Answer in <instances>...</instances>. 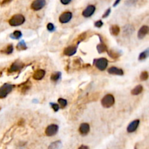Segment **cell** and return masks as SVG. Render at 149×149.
Here are the masks:
<instances>
[{"mask_svg":"<svg viewBox=\"0 0 149 149\" xmlns=\"http://www.w3.org/2000/svg\"><path fill=\"white\" fill-rule=\"evenodd\" d=\"M24 67V63L20 60H16L15 62L12 64L11 67L9 69V72H16V71H21Z\"/></svg>","mask_w":149,"mask_h":149,"instance_id":"obj_9","label":"cell"},{"mask_svg":"<svg viewBox=\"0 0 149 149\" xmlns=\"http://www.w3.org/2000/svg\"><path fill=\"white\" fill-rule=\"evenodd\" d=\"M140 79L141 81H146L148 79V73L147 71H143L140 74Z\"/></svg>","mask_w":149,"mask_h":149,"instance_id":"obj_27","label":"cell"},{"mask_svg":"<svg viewBox=\"0 0 149 149\" xmlns=\"http://www.w3.org/2000/svg\"><path fill=\"white\" fill-rule=\"evenodd\" d=\"M94 65L100 71H104L108 66V60L105 58H101L94 60Z\"/></svg>","mask_w":149,"mask_h":149,"instance_id":"obj_4","label":"cell"},{"mask_svg":"<svg viewBox=\"0 0 149 149\" xmlns=\"http://www.w3.org/2000/svg\"><path fill=\"white\" fill-rule=\"evenodd\" d=\"M98 36H99V38H100V39H101V43L97 45V52H98V53H103L104 52L108 50H107V46L105 45V44H104L103 42L102 37H101L99 34Z\"/></svg>","mask_w":149,"mask_h":149,"instance_id":"obj_16","label":"cell"},{"mask_svg":"<svg viewBox=\"0 0 149 149\" xmlns=\"http://www.w3.org/2000/svg\"><path fill=\"white\" fill-rule=\"evenodd\" d=\"M58 103H59V105H60L62 108H63L67 105V101H66V99L59 98L58 99Z\"/></svg>","mask_w":149,"mask_h":149,"instance_id":"obj_28","label":"cell"},{"mask_svg":"<svg viewBox=\"0 0 149 149\" xmlns=\"http://www.w3.org/2000/svg\"><path fill=\"white\" fill-rule=\"evenodd\" d=\"M77 45H71L66 47L63 50V53L66 56H72L77 52Z\"/></svg>","mask_w":149,"mask_h":149,"instance_id":"obj_10","label":"cell"},{"mask_svg":"<svg viewBox=\"0 0 149 149\" xmlns=\"http://www.w3.org/2000/svg\"><path fill=\"white\" fill-rule=\"evenodd\" d=\"M50 105H51V107L52 108V109L54 110V111L57 112L58 110H59L60 106H59V105H58L57 103H50Z\"/></svg>","mask_w":149,"mask_h":149,"instance_id":"obj_31","label":"cell"},{"mask_svg":"<svg viewBox=\"0 0 149 149\" xmlns=\"http://www.w3.org/2000/svg\"><path fill=\"white\" fill-rule=\"evenodd\" d=\"M86 36H87V33H83V34H82L81 35H79V41H78V43H77V45H78V44H79L81 42L84 41V40L86 39Z\"/></svg>","mask_w":149,"mask_h":149,"instance_id":"obj_29","label":"cell"},{"mask_svg":"<svg viewBox=\"0 0 149 149\" xmlns=\"http://www.w3.org/2000/svg\"><path fill=\"white\" fill-rule=\"evenodd\" d=\"M110 13H111V8H108V9H106V11L105 12V13H104L102 17L103 18H105V17H107L109 15H110Z\"/></svg>","mask_w":149,"mask_h":149,"instance_id":"obj_33","label":"cell"},{"mask_svg":"<svg viewBox=\"0 0 149 149\" xmlns=\"http://www.w3.org/2000/svg\"><path fill=\"white\" fill-rule=\"evenodd\" d=\"M135 31L134 29V27L131 25H127L126 26L124 27V29H123V33L124 35H130L131 34L133 33V32Z\"/></svg>","mask_w":149,"mask_h":149,"instance_id":"obj_18","label":"cell"},{"mask_svg":"<svg viewBox=\"0 0 149 149\" xmlns=\"http://www.w3.org/2000/svg\"><path fill=\"white\" fill-rule=\"evenodd\" d=\"M139 124H140V120L139 119H135V120L132 121L130 124H129L128 127H127V132L129 133H132V132H134L135 131H136L138 126H139Z\"/></svg>","mask_w":149,"mask_h":149,"instance_id":"obj_11","label":"cell"},{"mask_svg":"<svg viewBox=\"0 0 149 149\" xmlns=\"http://www.w3.org/2000/svg\"><path fill=\"white\" fill-rule=\"evenodd\" d=\"M4 53L5 54H7V55H9V54H12L13 52V44H9L7 47H6L5 50H3Z\"/></svg>","mask_w":149,"mask_h":149,"instance_id":"obj_26","label":"cell"},{"mask_svg":"<svg viewBox=\"0 0 149 149\" xmlns=\"http://www.w3.org/2000/svg\"><path fill=\"white\" fill-rule=\"evenodd\" d=\"M22 36V33L20 31H15L13 34L9 35V37L13 39H19Z\"/></svg>","mask_w":149,"mask_h":149,"instance_id":"obj_22","label":"cell"},{"mask_svg":"<svg viewBox=\"0 0 149 149\" xmlns=\"http://www.w3.org/2000/svg\"><path fill=\"white\" fill-rule=\"evenodd\" d=\"M115 103V98L112 95L108 94L104 96L101 100V104L104 108H110Z\"/></svg>","mask_w":149,"mask_h":149,"instance_id":"obj_2","label":"cell"},{"mask_svg":"<svg viewBox=\"0 0 149 149\" xmlns=\"http://www.w3.org/2000/svg\"><path fill=\"white\" fill-rule=\"evenodd\" d=\"M107 52H108V56H110L111 58H113V59H116V58H118L119 56H120V55H119L118 52H115V51L112 50H107Z\"/></svg>","mask_w":149,"mask_h":149,"instance_id":"obj_25","label":"cell"},{"mask_svg":"<svg viewBox=\"0 0 149 149\" xmlns=\"http://www.w3.org/2000/svg\"><path fill=\"white\" fill-rule=\"evenodd\" d=\"M103 23L101 21H97L95 23V26L97 27V28H101L103 26Z\"/></svg>","mask_w":149,"mask_h":149,"instance_id":"obj_32","label":"cell"},{"mask_svg":"<svg viewBox=\"0 0 149 149\" xmlns=\"http://www.w3.org/2000/svg\"><path fill=\"white\" fill-rule=\"evenodd\" d=\"M148 27L147 26H143L140 28L138 34V37L140 39H143L148 33Z\"/></svg>","mask_w":149,"mask_h":149,"instance_id":"obj_15","label":"cell"},{"mask_svg":"<svg viewBox=\"0 0 149 149\" xmlns=\"http://www.w3.org/2000/svg\"><path fill=\"white\" fill-rule=\"evenodd\" d=\"M45 5L46 2L44 0H35L31 5V8L35 11H37L42 9Z\"/></svg>","mask_w":149,"mask_h":149,"instance_id":"obj_6","label":"cell"},{"mask_svg":"<svg viewBox=\"0 0 149 149\" xmlns=\"http://www.w3.org/2000/svg\"><path fill=\"white\" fill-rule=\"evenodd\" d=\"M110 32L113 36H118L120 33V28L117 25L112 26L110 28Z\"/></svg>","mask_w":149,"mask_h":149,"instance_id":"obj_20","label":"cell"},{"mask_svg":"<svg viewBox=\"0 0 149 149\" xmlns=\"http://www.w3.org/2000/svg\"><path fill=\"white\" fill-rule=\"evenodd\" d=\"M135 149H136V148H135Z\"/></svg>","mask_w":149,"mask_h":149,"instance_id":"obj_38","label":"cell"},{"mask_svg":"<svg viewBox=\"0 0 149 149\" xmlns=\"http://www.w3.org/2000/svg\"><path fill=\"white\" fill-rule=\"evenodd\" d=\"M47 30H48L49 32H54V31H55V26H54L53 24L52 23H49L47 24Z\"/></svg>","mask_w":149,"mask_h":149,"instance_id":"obj_30","label":"cell"},{"mask_svg":"<svg viewBox=\"0 0 149 149\" xmlns=\"http://www.w3.org/2000/svg\"><path fill=\"white\" fill-rule=\"evenodd\" d=\"M108 74H112V75H119V76H122L124 74V71H123L122 69L119 68L117 67H114V66H112V67L109 68L108 69Z\"/></svg>","mask_w":149,"mask_h":149,"instance_id":"obj_14","label":"cell"},{"mask_svg":"<svg viewBox=\"0 0 149 149\" xmlns=\"http://www.w3.org/2000/svg\"><path fill=\"white\" fill-rule=\"evenodd\" d=\"M71 0H68H68H66V1H64V0H61V1H60V2H61L62 4H63V5H68L69 3H71Z\"/></svg>","mask_w":149,"mask_h":149,"instance_id":"obj_34","label":"cell"},{"mask_svg":"<svg viewBox=\"0 0 149 149\" xmlns=\"http://www.w3.org/2000/svg\"><path fill=\"white\" fill-rule=\"evenodd\" d=\"M16 49L19 51L26 50L27 49V45L26 44L25 41H24V40H21V42H19L18 44L16 46Z\"/></svg>","mask_w":149,"mask_h":149,"instance_id":"obj_21","label":"cell"},{"mask_svg":"<svg viewBox=\"0 0 149 149\" xmlns=\"http://www.w3.org/2000/svg\"><path fill=\"white\" fill-rule=\"evenodd\" d=\"M25 22V17L21 14H16L9 20V24L12 26H18Z\"/></svg>","mask_w":149,"mask_h":149,"instance_id":"obj_1","label":"cell"},{"mask_svg":"<svg viewBox=\"0 0 149 149\" xmlns=\"http://www.w3.org/2000/svg\"><path fill=\"white\" fill-rule=\"evenodd\" d=\"M148 55H149L148 49H146V50L143 51V52H142L140 54V55H139V60H143L146 59V58L148 57Z\"/></svg>","mask_w":149,"mask_h":149,"instance_id":"obj_24","label":"cell"},{"mask_svg":"<svg viewBox=\"0 0 149 149\" xmlns=\"http://www.w3.org/2000/svg\"><path fill=\"white\" fill-rule=\"evenodd\" d=\"M95 6L93 5H88L86 8L82 12V15L85 17H89L90 16L93 15L94 14L95 11Z\"/></svg>","mask_w":149,"mask_h":149,"instance_id":"obj_8","label":"cell"},{"mask_svg":"<svg viewBox=\"0 0 149 149\" xmlns=\"http://www.w3.org/2000/svg\"><path fill=\"white\" fill-rule=\"evenodd\" d=\"M14 85L10 84H5L0 87V98H5L7 96L9 93H10L13 90Z\"/></svg>","mask_w":149,"mask_h":149,"instance_id":"obj_3","label":"cell"},{"mask_svg":"<svg viewBox=\"0 0 149 149\" xmlns=\"http://www.w3.org/2000/svg\"><path fill=\"white\" fill-rule=\"evenodd\" d=\"M61 78V73L60 72H55L51 76V80L53 82H58Z\"/></svg>","mask_w":149,"mask_h":149,"instance_id":"obj_23","label":"cell"},{"mask_svg":"<svg viewBox=\"0 0 149 149\" xmlns=\"http://www.w3.org/2000/svg\"><path fill=\"white\" fill-rule=\"evenodd\" d=\"M59 127L56 124H50L46 128L45 130V135L48 137H52L56 135L57 132H58Z\"/></svg>","mask_w":149,"mask_h":149,"instance_id":"obj_5","label":"cell"},{"mask_svg":"<svg viewBox=\"0 0 149 149\" xmlns=\"http://www.w3.org/2000/svg\"><path fill=\"white\" fill-rule=\"evenodd\" d=\"M62 148V142L60 140H57V141L52 142L50 146L48 149H60Z\"/></svg>","mask_w":149,"mask_h":149,"instance_id":"obj_17","label":"cell"},{"mask_svg":"<svg viewBox=\"0 0 149 149\" xmlns=\"http://www.w3.org/2000/svg\"><path fill=\"white\" fill-rule=\"evenodd\" d=\"M78 149H89V147L87 146H85V145H82Z\"/></svg>","mask_w":149,"mask_h":149,"instance_id":"obj_35","label":"cell"},{"mask_svg":"<svg viewBox=\"0 0 149 149\" xmlns=\"http://www.w3.org/2000/svg\"><path fill=\"white\" fill-rule=\"evenodd\" d=\"M89 130H90V127L87 123H82L79 128V131L82 135H87L89 132Z\"/></svg>","mask_w":149,"mask_h":149,"instance_id":"obj_13","label":"cell"},{"mask_svg":"<svg viewBox=\"0 0 149 149\" xmlns=\"http://www.w3.org/2000/svg\"><path fill=\"white\" fill-rule=\"evenodd\" d=\"M0 109H1V108H0Z\"/></svg>","mask_w":149,"mask_h":149,"instance_id":"obj_37","label":"cell"},{"mask_svg":"<svg viewBox=\"0 0 149 149\" xmlns=\"http://www.w3.org/2000/svg\"><path fill=\"white\" fill-rule=\"evenodd\" d=\"M45 71L43 70V69H38L34 72V74H33V79L35 80H42L44 77L45 76Z\"/></svg>","mask_w":149,"mask_h":149,"instance_id":"obj_12","label":"cell"},{"mask_svg":"<svg viewBox=\"0 0 149 149\" xmlns=\"http://www.w3.org/2000/svg\"><path fill=\"white\" fill-rule=\"evenodd\" d=\"M72 13L69 11L64 12L63 13H62L59 17V21L61 23H66L69 22L71 21V18H72Z\"/></svg>","mask_w":149,"mask_h":149,"instance_id":"obj_7","label":"cell"},{"mask_svg":"<svg viewBox=\"0 0 149 149\" xmlns=\"http://www.w3.org/2000/svg\"><path fill=\"white\" fill-rule=\"evenodd\" d=\"M119 2H120V1H119V0H118V1H116V2H115L114 3H113V7H116V5H117L119 3Z\"/></svg>","mask_w":149,"mask_h":149,"instance_id":"obj_36","label":"cell"},{"mask_svg":"<svg viewBox=\"0 0 149 149\" xmlns=\"http://www.w3.org/2000/svg\"><path fill=\"white\" fill-rule=\"evenodd\" d=\"M143 86L139 85H138V86L135 87L132 89V91H131V93H132V95H140V93L143 92Z\"/></svg>","mask_w":149,"mask_h":149,"instance_id":"obj_19","label":"cell"}]
</instances>
